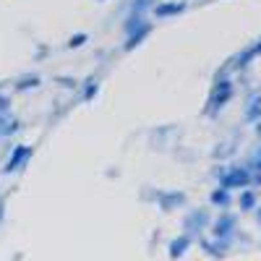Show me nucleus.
Listing matches in <instances>:
<instances>
[{
	"label": "nucleus",
	"mask_w": 261,
	"mask_h": 261,
	"mask_svg": "<svg viewBox=\"0 0 261 261\" xmlns=\"http://www.w3.org/2000/svg\"><path fill=\"white\" fill-rule=\"evenodd\" d=\"M232 94H235V84L227 79V76H222V79H214V86H212V94H209V105H206V115H217L222 110V107L232 99Z\"/></svg>",
	"instance_id": "obj_1"
},
{
	"label": "nucleus",
	"mask_w": 261,
	"mask_h": 261,
	"mask_svg": "<svg viewBox=\"0 0 261 261\" xmlns=\"http://www.w3.org/2000/svg\"><path fill=\"white\" fill-rule=\"evenodd\" d=\"M32 154H34V146H32V144H16V146L11 149L6 165H3V172H6V175L24 172L27 165H29V160H32Z\"/></svg>",
	"instance_id": "obj_2"
},
{
	"label": "nucleus",
	"mask_w": 261,
	"mask_h": 261,
	"mask_svg": "<svg viewBox=\"0 0 261 261\" xmlns=\"http://www.w3.org/2000/svg\"><path fill=\"white\" fill-rule=\"evenodd\" d=\"M220 186H225V188H230V191H238V188L251 186V167L235 165V167L222 170V172H220Z\"/></svg>",
	"instance_id": "obj_3"
},
{
	"label": "nucleus",
	"mask_w": 261,
	"mask_h": 261,
	"mask_svg": "<svg viewBox=\"0 0 261 261\" xmlns=\"http://www.w3.org/2000/svg\"><path fill=\"white\" fill-rule=\"evenodd\" d=\"M235 227H238V217L230 214V212H225V214H220V217L214 220V225H212V235H214L220 243H227L230 238L235 235Z\"/></svg>",
	"instance_id": "obj_4"
},
{
	"label": "nucleus",
	"mask_w": 261,
	"mask_h": 261,
	"mask_svg": "<svg viewBox=\"0 0 261 261\" xmlns=\"http://www.w3.org/2000/svg\"><path fill=\"white\" fill-rule=\"evenodd\" d=\"M206 227H209V214H206V209H193L186 220H183V230L191 232L193 238H199V232L206 230Z\"/></svg>",
	"instance_id": "obj_5"
},
{
	"label": "nucleus",
	"mask_w": 261,
	"mask_h": 261,
	"mask_svg": "<svg viewBox=\"0 0 261 261\" xmlns=\"http://www.w3.org/2000/svg\"><path fill=\"white\" fill-rule=\"evenodd\" d=\"M151 34V24H149V21H146V24H141L136 32H130V34H125V45H123V50L125 53H130V50H136L139 45H141V42L146 39Z\"/></svg>",
	"instance_id": "obj_6"
},
{
	"label": "nucleus",
	"mask_w": 261,
	"mask_h": 261,
	"mask_svg": "<svg viewBox=\"0 0 261 261\" xmlns=\"http://www.w3.org/2000/svg\"><path fill=\"white\" fill-rule=\"evenodd\" d=\"M18 128H21V120H18L11 110H3V113H0V139L13 136Z\"/></svg>",
	"instance_id": "obj_7"
},
{
	"label": "nucleus",
	"mask_w": 261,
	"mask_h": 261,
	"mask_svg": "<svg viewBox=\"0 0 261 261\" xmlns=\"http://www.w3.org/2000/svg\"><path fill=\"white\" fill-rule=\"evenodd\" d=\"M160 206L165 209V212H172V209H178V206H183L186 204V193L183 191H170V193H160Z\"/></svg>",
	"instance_id": "obj_8"
},
{
	"label": "nucleus",
	"mask_w": 261,
	"mask_h": 261,
	"mask_svg": "<svg viewBox=\"0 0 261 261\" xmlns=\"http://www.w3.org/2000/svg\"><path fill=\"white\" fill-rule=\"evenodd\" d=\"M193 241H196V238H193L191 232H183L180 238L170 241V248H167V251H170V258H180V256L191 248V243H193Z\"/></svg>",
	"instance_id": "obj_9"
},
{
	"label": "nucleus",
	"mask_w": 261,
	"mask_h": 261,
	"mask_svg": "<svg viewBox=\"0 0 261 261\" xmlns=\"http://www.w3.org/2000/svg\"><path fill=\"white\" fill-rule=\"evenodd\" d=\"M186 11V3H157L154 8H151V13H154L157 18H167V16H178Z\"/></svg>",
	"instance_id": "obj_10"
},
{
	"label": "nucleus",
	"mask_w": 261,
	"mask_h": 261,
	"mask_svg": "<svg viewBox=\"0 0 261 261\" xmlns=\"http://www.w3.org/2000/svg\"><path fill=\"white\" fill-rule=\"evenodd\" d=\"M209 201H212L214 206H222V209H227V206L232 204V191H230V188H225V186H220L217 191H212Z\"/></svg>",
	"instance_id": "obj_11"
},
{
	"label": "nucleus",
	"mask_w": 261,
	"mask_h": 261,
	"mask_svg": "<svg viewBox=\"0 0 261 261\" xmlns=\"http://www.w3.org/2000/svg\"><path fill=\"white\" fill-rule=\"evenodd\" d=\"M256 204H258V199H256V191H251L248 186L241 191V196H238V206H241V212H253L256 209Z\"/></svg>",
	"instance_id": "obj_12"
},
{
	"label": "nucleus",
	"mask_w": 261,
	"mask_h": 261,
	"mask_svg": "<svg viewBox=\"0 0 261 261\" xmlns=\"http://www.w3.org/2000/svg\"><path fill=\"white\" fill-rule=\"evenodd\" d=\"M39 84H42V79H39L37 73H27V76H18V79L13 81L16 92H29V89H37Z\"/></svg>",
	"instance_id": "obj_13"
},
{
	"label": "nucleus",
	"mask_w": 261,
	"mask_h": 261,
	"mask_svg": "<svg viewBox=\"0 0 261 261\" xmlns=\"http://www.w3.org/2000/svg\"><path fill=\"white\" fill-rule=\"evenodd\" d=\"M141 24H146V16L139 13V11H128V16L123 21V29H125V34H130V32H136Z\"/></svg>",
	"instance_id": "obj_14"
},
{
	"label": "nucleus",
	"mask_w": 261,
	"mask_h": 261,
	"mask_svg": "<svg viewBox=\"0 0 261 261\" xmlns=\"http://www.w3.org/2000/svg\"><path fill=\"white\" fill-rule=\"evenodd\" d=\"M97 94H99V81H97V76H89V79L84 81V86H81V99L84 102H92Z\"/></svg>",
	"instance_id": "obj_15"
},
{
	"label": "nucleus",
	"mask_w": 261,
	"mask_h": 261,
	"mask_svg": "<svg viewBox=\"0 0 261 261\" xmlns=\"http://www.w3.org/2000/svg\"><path fill=\"white\" fill-rule=\"evenodd\" d=\"M246 120H248V123H258V120H261V94H256V97L248 102V107H246Z\"/></svg>",
	"instance_id": "obj_16"
},
{
	"label": "nucleus",
	"mask_w": 261,
	"mask_h": 261,
	"mask_svg": "<svg viewBox=\"0 0 261 261\" xmlns=\"http://www.w3.org/2000/svg\"><path fill=\"white\" fill-rule=\"evenodd\" d=\"M199 246L204 248V253L209 256H225V246H220V241H206V238H199Z\"/></svg>",
	"instance_id": "obj_17"
},
{
	"label": "nucleus",
	"mask_w": 261,
	"mask_h": 261,
	"mask_svg": "<svg viewBox=\"0 0 261 261\" xmlns=\"http://www.w3.org/2000/svg\"><path fill=\"white\" fill-rule=\"evenodd\" d=\"M160 3V0H130V6H128V11H139V13H146V11H151Z\"/></svg>",
	"instance_id": "obj_18"
},
{
	"label": "nucleus",
	"mask_w": 261,
	"mask_h": 261,
	"mask_svg": "<svg viewBox=\"0 0 261 261\" xmlns=\"http://www.w3.org/2000/svg\"><path fill=\"white\" fill-rule=\"evenodd\" d=\"M86 39H89V37H86V32H79V34H73V37L68 39V47H71V50H76V47L86 45Z\"/></svg>",
	"instance_id": "obj_19"
},
{
	"label": "nucleus",
	"mask_w": 261,
	"mask_h": 261,
	"mask_svg": "<svg viewBox=\"0 0 261 261\" xmlns=\"http://www.w3.org/2000/svg\"><path fill=\"white\" fill-rule=\"evenodd\" d=\"M253 172H261V149L256 151V154H253V160H251V165H248Z\"/></svg>",
	"instance_id": "obj_20"
},
{
	"label": "nucleus",
	"mask_w": 261,
	"mask_h": 261,
	"mask_svg": "<svg viewBox=\"0 0 261 261\" xmlns=\"http://www.w3.org/2000/svg\"><path fill=\"white\" fill-rule=\"evenodd\" d=\"M3 110H11V97L8 94H0V113Z\"/></svg>",
	"instance_id": "obj_21"
},
{
	"label": "nucleus",
	"mask_w": 261,
	"mask_h": 261,
	"mask_svg": "<svg viewBox=\"0 0 261 261\" xmlns=\"http://www.w3.org/2000/svg\"><path fill=\"white\" fill-rule=\"evenodd\" d=\"M55 81H58L60 86H76V79H68V76H58Z\"/></svg>",
	"instance_id": "obj_22"
},
{
	"label": "nucleus",
	"mask_w": 261,
	"mask_h": 261,
	"mask_svg": "<svg viewBox=\"0 0 261 261\" xmlns=\"http://www.w3.org/2000/svg\"><path fill=\"white\" fill-rule=\"evenodd\" d=\"M6 220V196H0V222Z\"/></svg>",
	"instance_id": "obj_23"
},
{
	"label": "nucleus",
	"mask_w": 261,
	"mask_h": 261,
	"mask_svg": "<svg viewBox=\"0 0 261 261\" xmlns=\"http://www.w3.org/2000/svg\"><path fill=\"white\" fill-rule=\"evenodd\" d=\"M251 50H253V55H256V58H258V55H261V39H258V42H256V45H253V47H251Z\"/></svg>",
	"instance_id": "obj_24"
},
{
	"label": "nucleus",
	"mask_w": 261,
	"mask_h": 261,
	"mask_svg": "<svg viewBox=\"0 0 261 261\" xmlns=\"http://www.w3.org/2000/svg\"><path fill=\"white\" fill-rule=\"evenodd\" d=\"M256 214H258V225H261V206L256 204Z\"/></svg>",
	"instance_id": "obj_25"
},
{
	"label": "nucleus",
	"mask_w": 261,
	"mask_h": 261,
	"mask_svg": "<svg viewBox=\"0 0 261 261\" xmlns=\"http://www.w3.org/2000/svg\"><path fill=\"white\" fill-rule=\"evenodd\" d=\"M0 89H3V84H0Z\"/></svg>",
	"instance_id": "obj_26"
},
{
	"label": "nucleus",
	"mask_w": 261,
	"mask_h": 261,
	"mask_svg": "<svg viewBox=\"0 0 261 261\" xmlns=\"http://www.w3.org/2000/svg\"><path fill=\"white\" fill-rule=\"evenodd\" d=\"M99 3H102V0H99Z\"/></svg>",
	"instance_id": "obj_27"
}]
</instances>
